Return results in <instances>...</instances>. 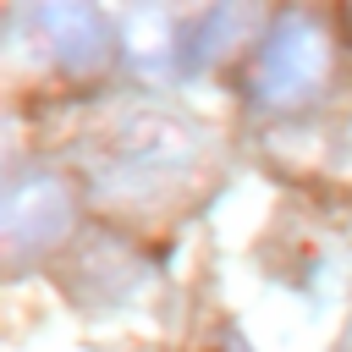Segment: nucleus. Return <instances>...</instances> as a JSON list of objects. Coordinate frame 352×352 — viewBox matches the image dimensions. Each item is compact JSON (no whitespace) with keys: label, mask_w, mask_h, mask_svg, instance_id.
<instances>
[{"label":"nucleus","mask_w":352,"mask_h":352,"mask_svg":"<svg viewBox=\"0 0 352 352\" xmlns=\"http://www.w3.org/2000/svg\"><path fill=\"white\" fill-rule=\"evenodd\" d=\"M324 60H330V50H324L319 22H308L302 11H286L270 28L264 55H258V77H253L258 99L264 104H297V99H308V88L324 77Z\"/></svg>","instance_id":"obj_1"},{"label":"nucleus","mask_w":352,"mask_h":352,"mask_svg":"<svg viewBox=\"0 0 352 352\" xmlns=\"http://www.w3.org/2000/svg\"><path fill=\"white\" fill-rule=\"evenodd\" d=\"M341 352H352V330H346V346H341Z\"/></svg>","instance_id":"obj_4"},{"label":"nucleus","mask_w":352,"mask_h":352,"mask_svg":"<svg viewBox=\"0 0 352 352\" xmlns=\"http://www.w3.org/2000/svg\"><path fill=\"white\" fill-rule=\"evenodd\" d=\"M33 22H38V33L50 38V50H55L66 66H99V60H104L110 33H104L99 11H88V6H50V11H38Z\"/></svg>","instance_id":"obj_3"},{"label":"nucleus","mask_w":352,"mask_h":352,"mask_svg":"<svg viewBox=\"0 0 352 352\" xmlns=\"http://www.w3.org/2000/svg\"><path fill=\"white\" fill-rule=\"evenodd\" d=\"M72 220V204H66V187L55 176H16L11 192H6V242L11 253H28V248H44L66 231Z\"/></svg>","instance_id":"obj_2"}]
</instances>
